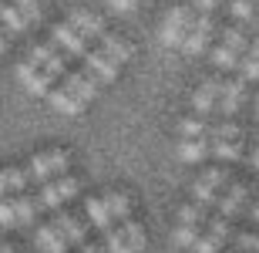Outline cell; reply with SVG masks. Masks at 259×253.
Masks as SVG:
<instances>
[{
  "instance_id": "6da1fadb",
  "label": "cell",
  "mask_w": 259,
  "mask_h": 253,
  "mask_svg": "<svg viewBox=\"0 0 259 253\" xmlns=\"http://www.w3.org/2000/svg\"><path fill=\"white\" fill-rule=\"evenodd\" d=\"M71 156L67 149H54V152H44V156L30 159L27 166H17V169H0V199L17 189H27L30 183H48L51 175H58L67 169Z\"/></svg>"
},
{
  "instance_id": "7a4b0ae2",
  "label": "cell",
  "mask_w": 259,
  "mask_h": 253,
  "mask_svg": "<svg viewBox=\"0 0 259 253\" xmlns=\"http://www.w3.org/2000/svg\"><path fill=\"white\" fill-rule=\"evenodd\" d=\"M67 61H71V58H67V54H61V51L48 41V44H40V48L30 51V58L17 68V78L27 85V91L44 95V91L51 88V81L64 75Z\"/></svg>"
},
{
  "instance_id": "3957f363",
  "label": "cell",
  "mask_w": 259,
  "mask_h": 253,
  "mask_svg": "<svg viewBox=\"0 0 259 253\" xmlns=\"http://www.w3.org/2000/svg\"><path fill=\"white\" fill-rule=\"evenodd\" d=\"M98 88H101V78L91 75L88 68H81V71H74L71 78H64V85L51 95V105L58 108V112H64V115H77V112L98 95Z\"/></svg>"
},
{
  "instance_id": "277c9868",
  "label": "cell",
  "mask_w": 259,
  "mask_h": 253,
  "mask_svg": "<svg viewBox=\"0 0 259 253\" xmlns=\"http://www.w3.org/2000/svg\"><path fill=\"white\" fill-rule=\"evenodd\" d=\"M81 183H77L74 175H61L54 183H44L40 193H30V203H34V213H48V209H58L61 203H67L71 196H77Z\"/></svg>"
},
{
  "instance_id": "5b68a950",
  "label": "cell",
  "mask_w": 259,
  "mask_h": 253,
  "mask_svg": "<svg viewBox=\"0 0 259 253\" xmlns=\"http://www.w3.org/2000/svg\"><path fill=\"white\" fill-rule=\"evenodd\" d=\"M246 48H249V27H246V24H232V27L222 34V41L215 44V51H212L215 68H236V61H239V54Z\"/></svg>"
},
{
  "instance_id": "8992f818",
  "label": "cell",
  "mask_w": 259,
  "mask_h": 253,
  "mask_svg": "<svg viewBox=\"0 0 259 253\" xmlns=\"http://www.w3.org/2000/svg\"><path fill=\"white\" fill-rule=\"evenodd\" d=\"M189 30H192V10L189 7H172L162 20V44L182 48V41H185Z\"/></svg>"
},
{
  "instance_id": "52a82bcc",
  "label": "cell",
  "mask_w": 259,
  "mask_h": 253,
  "mask_svg": "<svg viewBox=\"0 0 259 253\" xmlns=\"http://www.w3.org/2000/svg\"><path fill=\"white\" fill-rule=\"evenodd\" d=\"M232 226L222 220V216H209L205 220V230L199 233V240H195V253H215L226 240H229Z\"/></svg>"
},
{
  "instance_id": "ba28073f",
  "label": "cell",
  "mask_w": 259,
  "mask_h": 253,
  "mask_svg": "<svg viewBox=\"0 0 259 253\" xmlns=\"http://www.w3.org/2000/svg\"><path fill=\"white\" fill-rule=\"evenodd\" d=\"M51 44H54L61 54H67V58H84L88 51H91V48H88V41L81 38L71 24H58L54 34H51Z\"/></svg>"
},
{
  "instance_id": "9c48e42d",
  "label": "cell",
  "mask_w": 259,
  "mask_h": 253,
  "mask_svg": "<svg viewBox=\"0 0 259 253\" xmlns=\"http://www.w3.org/2000/svg\"><path fill=\"white\" fill-rule=\"evenodd\" d=\"M222 186H229V175L222 172V169H209L205 175H199V183H195L192 193H195V199H199L202 209H205V206H215Z\"/></svg>"
},
{
  "instance_id": "30bf717a",
  "label": "cell",
  "mask_w": 259,
  "mask_h": 253,
  "mask_svg": "<svg viewBox=\"0 0 259 253\" xmlns=\"http://www.w3.org/2000/svg\"><path fill=\"white\" fill-rule=\"evenodd\" d=\"M212 30H215V17H212V14H202L199 20H192V30L185 34L182 51H185V54H202L205 44L212 41Z\"/></svg>"
},
{
  "instance_id": "8fae6325",
  "label": "cell",
  "mask_w": 259,
  "mask_h": 253,
  "mask_svg": "<svg viewBox=\"0 0 259 253\" xmlns=\"http://www.w3.org/2000/svg\"><path fill=\"white\" fill-rule=\"evenodd\" d=\"M67 24H71V27H74L84 41H101L108 34V30H105V20L98 17V14H91V10H74Z\"/></svg>"
},
{
  "instance_id": "7c38bea8",
  "label": "cell",
  "mask_w": 259,
  "mask_h": 253,
  "mask_svg": "<svg viewBox=\"0 0 259 253\" xmlns=\"http://www.w3.org/2000/svg\"><path fill=\"white\" fill-rule=\"evenodd\" d=\"M246 196H249V183H229V189L215 199L222 220H226V216H232V213H239L242 203H246Z\"/></svg>"
},
{
  "instance_id": "4fadbf2b",
  "label": "cell",
  "mask_w": 259,
  "mask_h": 253,
  "mask_svg": "<svg viewBox=\"0 0 259 253\" xmlns=\"http://www.w3.org/2000/svg\"><path fill=\"white\" fill-rule=\"evenodd\" d=\"M242 98H246V81L242 78H226L219 85V108L226 115H232V112L242 105Z\"/></svg>"
},
{
  "instance_id": "5bb4252c",
  "label": "cell",
  "mask_w": 259,
  "mask_h": 253,
  "mask_svg": "<svg viewBox=\"0 0 259 253\" xmlns=\"http://www.w3.org/2000/svg\"><path fill=\"white\" fill-rule=\"evenodd\" d=\"M84 68L91 71V75H98V78H101V85H105V81H111V78L118 75V64L108 58L101 48H91V51L84 54Z\"/></svg>"
},
{
  "instance_id": "9a60e30c",
  "label": "cell",
  "mask_w": 259,
  "mask_h": 253,
  "mask_svg": "<svg viewBox=\"0 0 259 253\" xmlns=\"http://www.w3.org/2000/svg\"><path fill=\"white\" fill-rule=\"evenodd\" d=\"M84 213H88V220H91V223H95L105 236L115 230V220H111V213H108V206H105V199H101V196L88 199V203H84Z\"/></svg>"
},
{
  "instance_id": "2e32d148",
  "label": "cell",
  "mask_w": 259,
  "mask_h": 253,
  "mask_svg": "<svg viewBox=\"0 0 259 253\" xmlns=\"http://www.w3.org/2000/svg\"><path fill=\"white\" fill-rule=\"evenodd\" d=\"M98 44H101V51H105L108 58L115 61L118 68H121V64H125V61L132 58V44H128L125 38H118V34H105V38L98 41Z\"/></svg>"
},
{
  "instance_id": "e0dca14e",
  "label": "cell",
  "mask_w": 259,
  "mask_h": 253,
  "mask_svg": "<svg viewBox=\"0 0 259 253\" xmlns=\"http://www.w3.org/2000/svg\"><path fill=\"white\" fill-rule=\"evenodd\" d=\"M219 85H222L219 78H209V81H202V85L195 88V91H192V105H195V112H209V108L219 101Z\"/></svg>"
},
{
  "instance_id": "ac0fdd59",
  "label": "cell",
  "mask_w": 259,
  "mask_h": 253,
  "mask_svg": "<svg viewBox=\"0 0 259 253\" xmlns=\"http://www.w3.org/2000/svg\"><path fill=\"white\" fill-rule=\"evenodd\" d=\"M37 246H40L44 253H67V250H71V246L61 240V233H58L51 223H40V226H37Z\"/></svg>"
},
{
  "instance_id": "d6986e66",
  "label": "cell",
  "mask_w": 259,
  "mask_h": 253,
  "mask_svg": "<svg viewBox=\"0 0 259 253\" xmlns=\"http://www.w3.org/2000/svg\"><path fill=\"white\" fill-rule=\"evenodd\" d=\"M175 152H179L182 162H199V159L209 152V142H205V138H182V142L175 146Z\"/></svg>"
},
{
  "instance_id": "ffe728a7",
  "label": "cell",
  "mask_w": 259,
  "mask_h": 253,
  "mask_svg": "<svg viewBox=\"0 0 259 253\" xmlns=\"http://www.w3.org/2000/svg\"><path fill=\"white\" fill-rule=\"evenodd\" d=\"M101 199H105V206H108V213H111V220H118V223L132 220V206H128V196H125V193H105Z\"/></svg>"
},
{
  "instance_id": "44dd1931",
  "label": "cell",
  "mask_w": 259,
  "mask_h": 253,
  "mask_svg": "<svg viewBox=\"0 0 259 253\" xmlns=\"http://www.w3.org/2000/svg\"><path fill=\"white\" fill-rule=\"evenodd\" d=\"M239 68H242V75H239L242 81H259V38L246 48V58H242Z\"/></svg>"
},
{
  "instance_id": "7402d4cb",
  "label": "cell",
  "mask_w": 259,
  "mask_h": 253,
  "mask_svg": "<svg viewBox=\"0 0 259 253\" xmlns=\"http://www.w3.org/2000/svg\"><path fill=\"white\" fill-rule=\"evenodd\" d=\"M182 223H189V226H205V220H209V213L202 209L199 203H189V206H182Z\"/></svg>"
},
{
  "instance_id": "603a6c76",
  "label": "cell",
  "mask_w": 259,
  "mask_h": 253,
  "mask_svg": "<svg viewBox=\"0 0 259 253\" xmlns=\"http://www.w3.org/2000/svg\"><path fill=\"white\" fill-rule=\"evenodd\" d=\"M179 135L182 138H205V122H199V118H182V122H179Z\"/></svg>"
},
{
  "instance_id": "cb8c5ba5",
  "label": "cell",
  "mask_w": 259,
  "mask_h": 253,
  "mask_svg": "<svg viewBox=\"0 0 259 253\" xmlns=\"http://www.w3.org/2000/svg\"><path fill=\"white\" fill-rule=\"evenodd\" d=\"M212 135H215V142H242V128L236 122H222Z\"/></svg>"
},
{
  "instance_id": "d4e9b609",
  "label": "cell",
  "mask_w": 259,
  "mask_h": 253,
  "mask_svg": "<svg viewBox=\"0 0 259 253\" xmlns=\"http://www.w3.org/2000/svg\"><path fill=\"white\" fill-rule=\"evenodd\" d=\"M199 226H189V223H179V230H175V243L179 246H195V240H199Z\"/></svg>"
},
{
  "instance_id": "484cf974",
  "label": "cell",
  "mask_w": 259,
  "mask_h": 253,
  "mask_svg": "<svg viewBox=\"0 0 259 253\" xmlns=\"http://www.w3.org/2000/svg\"><path fill=\"white\" fill-rule=\"evenodd\" d=\"M212 152L219 159H239L242 156V142H212Z\"/></svg>"
},
{
  "instance_id": "4316f807",
  "label": "cell",
  "mask_w": 259,
  "mask_h": 253,
  "mask_svg": "<svg viewBox=\"0 0 259 253\" xmlns=\"http://www.w3.org/2000/svg\"><path fill=\"white\" fill-rule=\"evenodd\" d=\"M14 7L20 10V17L27 20V24H34V20L40 17V7H37V0H10Z\"/></svg>"
},
{
  "instance_id": "83f0119b",
  "label": "cell",
  "mask_w": 259,
  "mask_h": 253,
  "mask_svg": "<svg viewBox=\"0 0 259 253\" xmlns=\"http://www.w3.org/2000/svg\"><path fill=\"white\" fill-rule=\"evenodd\" d=\"M236 243H239L242 253H259V236L256 233H239V236H236Z\"/></svg>"
},
{
  "instance_id": "f1b7e54d",
  "label": "cell",
  "mask_w": 259,
  "mask_h": 253,
  "mask_svg": "<svg viewBox=\"0 0 259 253\" xmlns=\"http://www.w3.org/2000/svg\"><path fill=\"white\" fill-rule=\"evenodd\" d=\"M108 4H111L115 10H132L135 7V0H108Z\"/></svg>"
},
{
  "instance_id": "f546056e",
  "label": "cell",
  "mask_w": 259,
  "mask_h": 253,
  "mask_svg": "<svg viewBox=\"0 0 259 253\" xmlns=\"http://www.w3.org/2000/svg\"><path fill=\"white\" fill-rule=\"evenodd\" d=\"M215 7H219V0H199V10H205V14L215 10Z\"/></svg>"
},
{
  "instance_id": "4dcf8cb0",
  "label": "cell",
  "mask_w": 259,
  "mask_h": 253,
  "mask_svg": "<svg viewBox=\"0 0 259 253\" xmlns=\"http://www.w3.org/2000/svg\"><path fill=\"white\" fill-rule=\"evenodd\" d=\"M77 250H81V253H101V250H98L95 243H81V246H77Z\"/></svg>"
},
{
  "instance_id": "1f68e13d",
  "label": "cell",
  "mask_w": 259,
  "mask_h": 253,
  "mask_svg": "<svg viewBox=\"0 0 259 253\" xmlns=\"http://www.w3.org/2000/svg\"><path fill=\"white\" fill-rule=\"evenodd\" d=\"M4 48H7V30L0 27V51H4Z\"/></svg>"
},
{
  "instance_id": "d6a6232c",
  "label": "cell",
  "mask_w": 259,
  "mask_h": 253,
  "mask_svg": "<svg viewBox=\"0 0 259 253\" xmlns=\"http://www.w3.org/2000/svg\"><path fill=\"white\" fill-rule=\"evenodd\" d=\"M252 162H256V169H259V149H256V152H252Z\"/></svg>"
},
{
  "instance_id": "836d02e7",
  "label": "cell",
  "mask_w": 259,
  "mask_h": 253,
  "mask_svg": "<svg viewBox=\"0 0 259 253\" xmlns=\"http://www.w3.org/2000/svg\"><path fill=\"white\" fill-rule=\"evenodd\" d=\"M252 216H256V220H259V203H256V209H252Z\"/></svg>"
},
{
  "instance_id": "e575fe53",
  "label": "cell",
  "mask_w": 259,
  "mask_h": 253,
  "mask_svg": "<svg viewBox=\"0 0 259 253\" xmlns=\"http://www.w3.org/2000/svg\"><path fill=\"white\" fill-rule=\"evenodd\" d=\"M249 4H252V7H256V10H259V0H249Z\"/></svg>"
},
{
  "instance_id": "d590c367",
  "label": "cell",
  "mask_w": 259,
  "mask_h": 253,
  "mask_svg": "<svg viewBox=\"0 0 259 253\" xmlns=\"http://www.w3.org/2000/svg\"><path fill=\"white\" fill-rule=\"evenodd\" d=\"M256 34H259V20H256Z\"/></svg>"
},
{
  "instance_id": "8d00e7d4",
  "label": "cell",
  "mask_w": 259,
  "mask_h": 253,
  "mask_svg": "<svg viewBox=\"0 0 259 253\" xmlns=\"http://www.w3.org/2000/svg\"><path fill=\"white\" fill-rule=\"evenodd\" d=\"M256 146H259V138H256Z\"/></svg>"
},
{
  "instance_id": "74e56055",
  "label": "cell",
  "mask_w": 259,
  "mask_h": 253,
  "mask_svg": "<svg viewBox=\"0 0 259 253\" xmlns=\"http://www.w3.org/2000/svg\"><path fill=\"white\" fill-rule=\"evenodd\" d=\"M236 253H242V250H236Z\"/></svg>"
}]
</instances>
